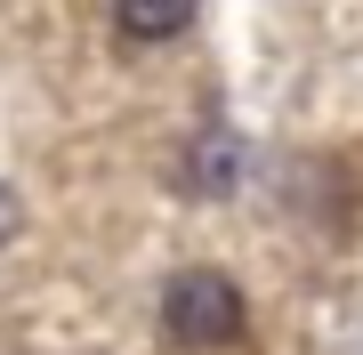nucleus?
Listing matches in <instances>:
<instances>
[{"mask_svg": "<svg viewBox=\"0 0 363 355\" xmlns=\"http://www.w3.org/2000/svg\"><path fill=\"white\" fill-rule=\"evenodd\" d=\"M162 331L178 347H226L242 339V283L218 266H178L162 283Z\"/></svg>", "mask_w": 363, "mask_h": 355, "instance_id": "obj_1", "label": "nucleus"}, {"mask_svg": "<svg viewBox=\"0 0 363 355\" xmlns=\"http://www.w3.org/2000/svg\"><path fill=\"white\" fill-rule=\"evenodd\" d=\"M242 186V137L234 130H202L186 145V194H234Z\"/></svg>", "mask_w": 363, "mask_h": 355, "instance_id": "obj_2", "label": "nucleus"}, {"mask_svg": "<svg viewBox=\"0 0 363 355\" xmlns=\"http://www.w3.org/2000/svg\"><path fill=\"white\" fill-rule=\"evenodd\" d=\"M194 9L202 0H113V25H121V40H178L186 25H194Z\"/></svg>", "mask_w": 363, "mask_h": 355, "instance_id": "obj_3", "label": "nucleus"}, {"mask_svg": "<svg viewBox=\"0 0 363 355\" xmlns=\"http://www.w3.org/2000/svg\"><path fill=\"white\" fill-rule=\"evenodd\" d=\"M16 226H25V210H16V194H9V186H0V242H9Z\"/></svg>", "mask_w": 363, "mask_h": 355, "instance_id": "obj_4", "label": "nucleus"}]
</instances>
